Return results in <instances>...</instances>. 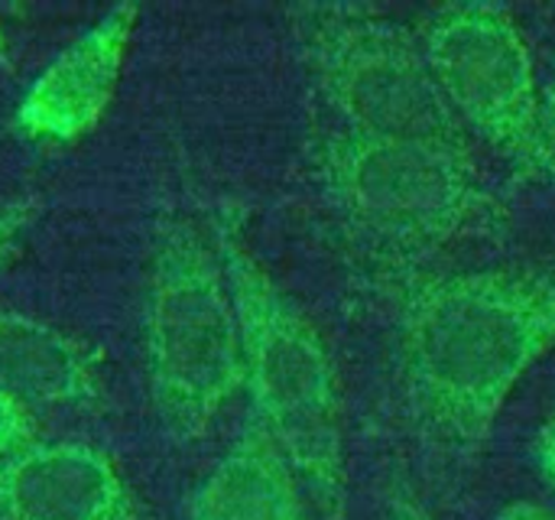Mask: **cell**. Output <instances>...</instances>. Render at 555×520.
I'll return each mask as SVG.
<instances>
[{
    "mask_svg": "<svg viewBox=\"0 0 555 520\" xmlns=\"http://www.w3.org/2000/svg\"><path fill=\"white\" fill-rule=\"evenodd\" d=\"M555 345V270L423 277L400 306V352L423 414L481 446L517 381Z\"/></svg>",
    "mask_w": 555,
    "mask_h": 520,
    "instance_id": "6da1fadb",
    "label": "cell"
},
{
    "mask_svg": "<svg viewBox=\"0 0 555 520\" xmlns=\"http://www.w3.org/2000/svg\"><path fill=\"white\" fill-rule=\"evenodd\" d=\"M215 248L237 306L254 423L299 475L335 498L341 492V401L332 355L234 228H218Z\"/></svg>",
    "mask_w": 555,
    "mask_h": 520,
    "instance_id": "7a4b0ae2",
    "label": "cell"
},
{
    "mask_svg": "<svg viewBox=\"0 0 555 520\" xmlns=\"http://www.w3.org/2000/svg\"><path fill=\"white\" fill-rule=\"evenodd\" d=\"M143 342L163 430L198 440L244 388V348L218 248L189 221H166L156 234Z\"/></svg>",
    "mask_w": 555,
    "mask_h": 520,
    "instance_id": "3957f363",
    "label": "cell"
},
{
    "mask_svg": "<svg viewBox=\"0 0 555 520\" xmlns=\"http://www.w3.org/2000/svg\"><path fill=\"white\" fill-rule=\"evenodd\" d=\"M325 192L345 225L387 254H426L498 215L465 147L345 134L325 150Z\"/></svg>",
    "mask_w": 555,
    "mask_h": 520,
    "instance_id": "277c9868",
    "label": "cell"
},
{
    "mask_svg": "<svg viewBox=\"0 0 555 520\" xmlns=\"http://www.w3.org/2000/svg\"><path fill=\"white\" fill-rule=\"evenodd\" d=\"M299 36L312 75L348 134L465 147V127L449 107L420 36L354 7L302 10Z\"/></svg>",
    "mask_w": 555,
    "mask_h": 520,
    "instance_id": "5b68a950",
    "label": "cell"
},
{
    "mask_svg": "<svg viewBox=\"0 0 555 520\" xmlns=\"http://www.w3.org/2000/svg\"><path fill=\"white\" fill-rule=\"evenodd\" d=\"M426 62L465 130L511 156L524 173L555 182V147L543 130L533 52L498 3H452L420 29Z\"/></svg>",
    "mask_w": 555,
    "mask_h": 520,
    "instance_id": "8992f818",
    "label": "cell"
},
{
    "mask_svg": "<svg viewBox=\"0 0 555 520\" xmlns=\"http://www.w3.org/2000/svg\"><path fill=\"white\" fill-rule=\"evenodd\" d=\"M137 20V3H117L62 46L23 91L16 127L33 140L49 143H75L91 134L114 101Z\"/></svg>",
    "mask_w": 555,
    "mask_h": 520,
    "instance_id": "52a82bcc",
    "label": "cell"
},
{
    "mask_svg": "<svg viewBox=\"0 0 555 520\" xmlns=\"http://www.w3.org/2000/svg\"><path fill=\"white\" fill-rule=\"evenodd\" d=\"M0 520H137V498L104 449L33 443L0 459Z\"/></svg>",
    "mask_w": 555,
    "mask_h": 520,
    "instance_id": "ba28073f",
    "label": "cell"
},
{
    "mask_svg": "<svg viewBox=\"0 0 555 520\" xmlns=\"http://www.w3.org/2000/svg\"><path fill=\"white\" fill-rule=\"evenodd\" d=\"M189 520H309L299 472L260 423L215 462L192 495Z\"/></svg>",
    "mask_w": 555,
    "mask_h": 520,
    "instance_id": "9c48e42d",
    "label": "cell"
},
{
    "mask_svg": "<svg viewBox=\"0 0 555 520\" xmlns=\"http://www.w3.org/2000/svg\"><path fill=\"white\" fill-rule=\"evenodd\" d=\"M0 388L26 407H85L101 394L91 352L16 309H0Z\"/></svg>",
    "mask_w": 555,
    "mask_h": 520,
    "instance_id": "30bf717a",
    "label": "cell"
},
{
    "mask_svg": "<svg viewBox=\"0 0 555 520\" xmlns=\"http://www.w3.org/2000/svg\"><path fill=\"white\" fill-rule=\"evenodd\" d=\"M36 417L26 404L0 388V459L36 443Z\"/></svg>",
    "mask_w": 555,
    "mask_h": 520,
    "instance_id": "8fae6325",
    "label": "cell"
},
{
    "mask_svg": "<svg viewBox=\"0 0 555 520\" xmlns=\"http://www.w3.org/2000/svg\"><path fill=\"white\" fill-rule=\"evenodd\" d=\"M39 212H42V199L39 195H16V199H3L0 202V267L7 261V254L13 251L16 238L36 221Z\"/></svg>",
    "mask_w": 555,
    "mask_h": 520,
    "instance_id": "7c38bea8",
    "label": "cell"
},
{
    "mask_svg": "<svg viewBox=\"0 0 555 520\" xmlns=\"http://www.w3.org/2000/svg\"><path fill=\"white\" fill-rule=\"evenodd\" d=\"M537 466H540L543 479L555 489V414L550 417V423L543 427L540 440H537Z\"/></svg>",
    "mask_w": 555,
    "mask_h": 520,
    "instance_id": "4fadbf2b",
    "label": "cell"
},
{
    "mask_svg": "<svg viewBox=\"0 0 555 520\" xmlns=\"http://www.w3.org/2000/svg\"><path fill=\"white\" fill-rule=\"evenodd\" d=\"M494 520H555V515L546 511V508H540V505H530V502H514Z\"/></svg>",
    "mask_w": 555,
    "mask_h": 520,
    "instance_id": "5bb4252c",
    "label": "cell"
},
{
    "mask_svg": "<svg viewBox=\"0 0 555 520\" xmlns=\"http://www.w3.org/2000/svg\"><path fill=\"white\" fill-rule=\"evenodd\" d=\"M543 130H546V140L555 147V75L543 91Z\"/></svg>",
    "mask_w": 555,
    "mask_h": 520,
    "instance_id": "9a60e30c",
    "label": "cell"
},
{
    "mask_svg": "<svg viewBox=\"0 0 555 520\" xmlns=\"http://www.w3.org/2000/svg\"><path fill=\"white\" fill-rule=\"evenodd\" d=\"M397 520H433L429 515H423L420 508H413V505H403L400 511H397Z\"/></svg>",
    "mask_w": 555,
    "mask_h": 520,
    "instance_id": "2e32d148",
    "label": "cell"
},
{
    "mask_svg": "<svg viewBox=\"0 0 555 520\" xmlns=\"http://www.w3.org/2000/svg\"><path fill=\"white\" fill-rule=\"evenodd\" d=\"M0 59H7V42H3V33H0Z\"/></svg>",
    "mask_w": 555,
    "mask_h": 520,
    "instance_id": "e0dca14e",
    "label": "cell"
}]
</instances>
